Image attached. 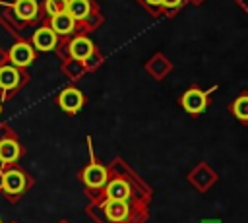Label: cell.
I'll use <instances>...</instances> for the list:
<instances>
[{"label":"cell","mask_w":248,"mask_h":223,"mask_svg":"<svg viewBox=\"0 0 248 223\" xmlns=\"http://www.w3.org/2000/svg\"><path fill=\"white\" fill-rule=\"evenodd\" d=\"M149 8H153V10H157V8H161V0H143Z\"/></svg>","instance_id":"44dd1931"},{"label":"cell","mask_w":248,"mask_h":223,"mask_svg":"<svg viewBox=\"0 0 248 223\" xmlns=\"http://www.w3.org/2000/svg\"><path fill=\"white\" fill-rule=\"evenodd\" d=\"M147 70L151 72V76H153V78L161 80V78H165V74L170 70V64L167 62V58H165V56L155 54V56L151 58V62L147 64Z\"/></svg>","instance_id":"e0dca14e"},{"label":"cell","mask_w":248,"mask_h":223,"mask_svg":"<svg viewBox=\"0 0 248 223\" xmlns=\"http://www.w3.org/2000/svg\"><path fill=\"white\" fill-rule=\"evenodd\" d=\"M85 213L93 223H145L149 219V206L128 200H95L85 206Z\"/></svg>","instance_id":"7a4b0ae2"},{"label":"cell","mask_w":248,"mask_h":223,"mask_svg":"<svg viewBox=\"0 0 248 223\" xmlns=\"http://www.w3.org/2000/svg\"><path fill=\"white\" fill-rule=\"evenodd\" d=\"M10 223H17V221H10Z\"/></svg>","instance_id":"484cf974"},{"label":"cell","mask_w":248,"mask_h":223,"mask_svg":"<svg viewBox=\"0 0 248 223\" xmlns=\"http://www.w3.org/2000/svg\"><path fill=\"white\" fill-rule=\"evenodd\" d=\"M83 70H85V66H83V62L81 60H76V58H68V64L64 66V72L68 74V78H72V80H78L81 74H83Z\"/></svg>","instance_id":"ac0fdd59"},{"label":"cell","mask_w":248,"mask_h":223,"mask_svg":"<svg viewBox=\"0 0 248 223\" xmlns=\"http://www.w3.org/2000/svg\"><path fill=\"white\" fill-rule=\"evenodd\" d=\"M231 112L236 120H240L242 124H248V93L238 95L232 103H231Z\"/></svg>","instance_id":"2e32d148"},{"label":"cell","mask_w":248,"mask_h":223,"mask_svg":"<svg viewBox=\"0 0 248 223\" xmlns=\"http://www.w3.org/2000/svg\"><path fill=\"white\" fill-rule=\"evenodd\" d=\"M207 103H209L207 91H202V89H198V87L186 89V91L182 93V97H180L182 109H184L188 114H192V116L202 114V112L207 109Z\"/></svg>","instance_id":"ba28073f"},{"label":"cell","mask_w":248,"mask_h":223,"mask_svg":"<svg viewBox=\"0 0 248 223\" xmlns=\"http://www.w3.org/2000/svg\"><path fill=\"white\" fill-rule=\"evenodd\" d=\"M16 19L21 23H31L39 17V2L37 0H16L12 6Z\"/></svg>","instance_id":"4fadbf2b"},{"label":"cell","mask_w":248,"mask_h":223,"mask_svg":"<svg viewBox=\"0 0 248 223\" xmlns=\"http://www.w3.org/2000/svg\"><path fill=\"white\" fill-rule=\"evenodd\" d=\"M95 52V45L91 43V39H87L85 35H78L68 43V54L76 60L85 62L91 54Z\"/></svg>","instance_id":"7c38bea8"},{"label":"cell","mask_w":248,"mask_h":223,"mask_svg":"<svg viewBox=\"0 0 248 223\" xmlns=\"http://www.w3.org/2000/svg\"><path fill=\"white\" fill-rule=\"evenodd\" d=\"M48 25L52 27V31H54L58 37H68V35H72V33L76 31L78 21H76L68 12H60V14L52 16V17L48 19Z\"/></svg>","instance_id":"5bb4252c"},{"label":"cell","mask_w":248,"mask_h":223,"mask_svg":"<svg viewBox=\"0 0 248 223\" xmlns=\"http://www.w3.org/2000/svg\"><path fill=\"white\" fill-rule=\"evenodd\" d=\"M4 62H6V54H4V52H2V50H0V66H2V64H4Z\"/></svg>","instance_id":"7402d4cb"},{"label":"cell","mask_w":248,"mask_h":223,"mask_svg":"<svg viewBox=\"0 0 248 223\" xmlns=\"http://www.w3.org/2000/svg\"><path fill=\"white\" fill-rule=\"evenodd\" d=\"M31 45L35 50L39 52H48V50H54L58 47V35L52 31V27L48 23H45L43 27H39L33 37H31Z\"/></svg>","instance_id":"30bf717a"},{"label":"cell","mask_w":248,"mask_h":223,"mask_svg":"<svg viewBox=\"0 0 248 223\" xmlns=\"http://www.w3.org/2000/svg\"><path fill=\"white\" fill-rule=\"evenodd\" d=\"M182 2H184V0H161V8H165L167 12H172V10L180 8Z\"/></svg>","instance_id":"ffe728a7"},{"label":"cell","mask_w":248,"mask_h":223,"mask_svg":"<svg viewBox=\"0 0 248 223\" xmlns=\"http://www.w3.org/2000/svg\"><path fill=\"white\" fill-rule=\"evenodd\" d=\"M66 4L68 0H45V12L48 17H52L60 12H66Z\"/></svg>","instance_id":"d6986e66"},{"label":"cell","mask_w":248,"mask_h":223,"mask_svg":"<svg viewBox=\"0 0 248 223\" xmlns=\"http://www.w3.org/2000/svg\"><path fill=\"white\" fill-rule=\"evenodd\" d=\"M23 155V145L17 140V134L6 124H0V171L10 165H16Z\"/></svg>","instance_id":"5b68a950"},{"label":"cell","mask_w":248,"mask_h":223,"mask_svg":"<svg viewBox=\"0 0 248 223\" xmlns=\"http://www.w3.org/2000/svg\"><path fill=\"white\" fill-rule=\"evenodd\" d=\"M60 223H68V221H60Z\"/></svg>","instance_id":"d4e9b609"},{"label":"cell","mask_w":248,"mask_h":223,"mask_svg":"<svg viewBox=\"0 0 248 223\" xmlns=\"http://www.w3.org/2000/svg\"><path fill=\"white\" fill-rule=\"evenodd\" d=\"M93 10L91 0H68L66 4V12L76 19V21H83Z\"/></svg>","instance_id":"9a60e30c"},{"label":"cell","mask_w":248,"mask_h":223,"mask_svg":"<svg viewBox=\"0 0 248 223\" xmlns=\"http://www.w3.org/2000/svg\"><path fill=\"white\" fill-rule=\"evenodd\" d=\"M8 60L14 66H17V68H27L35 60V48H33V45H29L25 41H19V43L12 45V48L8 52Z\"/></svg>","instance_id":"8fae6325"},{"label":"cell","mask_w":248,"mask_h":223,"mask_svg":"<svg viewBox=\"0 0 248 223\" xmlns=\"http://www.w3.org/2000/svg\"><path fill=\"white\" fill-rule=\"evenodd\" d=\"M107 169H108V180L95 200L110 198V200H128L143 206L151 204L153 188L122 157H114L107 165ZM95 200H89V202H95Z\"/></svg>","instance_id":"6da1fadb"},{"label":"cell","mask_w":248,"mask_h":223,"mask_svg":"<svg viewBox=\"0 0 248 223\" xmlns=\"http://www.w3.org/2000/svg\"><path fill=\"white\" fill-rule=\"evenodd\" d=\"M202 223H221V221H217V219H203Z\"/></svg>","instance_id":"603a6c76"},{"label":"cell","mask_w":248,"mask_h":223,"mask_svg":"<svg viewBox=\"0 0 248 223\" xmlns=\"http://www.w3.org/2000/svg\"><path fill=\"white\" fill-rule=\"evenodd\" d=\"M56 103H58V107L66 112V114H76V112H79L81 111V107L85 105V95L78 89V87H64L60 93H58V97H56Z\"/></svg>","instance_id":"9c48e42d"},{"label":"cell","mask_w":248,"mask_h":223,"mask_svg":"<svg viewBox=\"0 0 248 223\" xmlns=\"http://www.w3.org/2000/svg\"><path fill=\"white\" fill-rule=\"evenodd\" d=\"M31 186H33L31 175L25 169L17 167V163L0 171V194L10 204H16Z\"/></svg>","instance_id":"277c9868"},{"label":"cell","mask_w":248,"mask_h":223,"mask_svg":"<svg viewBox=\"0 0 248 223\" xmlns=\"http://www.w3.org/2000/svg\"><path fill=\"white\" fill-rule=\"evenodd\" d=\"M186 180H188L190 186H194L198 192L203 194V192H207L211 186L217 184L219 175H217V171H215L207 161H200L198 165H194V169L188 171Z\"/></svg>","instance_id":"8992f818"},{"label":"cell","mask_w":248,"mask_h":223,"mask_svg":"<svg viewBox=\"0 0 248 223\" xmlns=\"http://www.w3.org/2000/svg\"><path fill=\"white\" fill-rule=\"evenodd\" d=\"M0 114H2V103H0Z\"/></svg>","instance_id":"cb8c5ba5"},{"label":"cell","mask_w":248,"mask_h":223,"mask_svg":"<svg viewBox=\"0 0 248 223\" xmlns=\"http://www.w3.org/2000/svg\"><path fill=\"white\" fill-rule=\"evenodd\" d=\"M0 223H2V221H0Z\"/></svg>","instance_id":"4316f807"},{"label":"cell","mask_w":248,"mask_h":223,"mask_svg":"<svg viewBox=\"0 0 248 223\" xmlns=\"http://www.w3.org/2000/svg\"><path fill=\"white\" fill-rule=\"evenodd\" d=\"M87 149H89V161L87 165H83L78 173V178L83 186V192L87 196V200H95L99 196V192L103 190V186L108 180V169L107 165H103L101 161H97L95 151H93V140L87 138Z\"/></svg>","instance_id":"3957f363"},{"label":"cell","mask_w":248,"mask_h":223,"mask_svg":"<svg viewBox=\"0 0 248 223\" xmlns=\"http://www.w3.org/2000/svg\"><path fill=\"white\" fill-rule=\"evenodd\" d=\"M27 81V76L21 72V68L14 66V64H2L0 66V91L2 97L8 99L12 97L16 91H19Z\"/></svg>","instance_id":"52a82bcc"}]
</instances>
